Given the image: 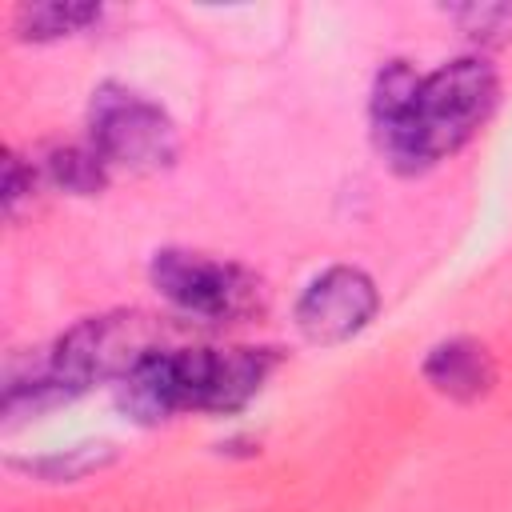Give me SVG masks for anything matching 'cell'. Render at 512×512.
Returning a JSON list of instances; mask_svg holds the SVG:
<instances>
[{
	"label": "cell",
	"instance_id": "10",
	"mask_svg": "<svg viewBox=\"0 0 512 512\" xmlns=\"http://www.w3.org/2000/svg\"><path fill=\"white\" fill-rule=\"evenodd\" d=\"M92 20H100L96 4H24L16 12V32L24 40H56L80 32Z\"/></svg>",
	"mask_w": 512,
	"mask_h": 512
},
{
	"label": "cell",
	"instance_id": "11",
	"mask_svg": "<svg viewBox=\"0 0 512 512\" xmlns=\"http://www.w3.org/2000/svg\"><path fill=\"white\" fill-rule=\"evenodd\" d=\"M468 40L480 44H504L512 40V4H464L448 12Z\"/></svg>",
	"mask_w": 512,
	"mask_h": 512
},
{
	"label": "cell",
	"instance_id": "2",
	"mask_svg": "<svg viewBox=\"0 0 512 512\" xmlns=\"http://www.w3.org/2000/svg\"><path fill=\"white\" fill-rule=\"evenodd\" d=\"M272 348H164L120 380V404L144 424L176 412H236L268 380Z\"/></svg>",
	"mask_w": 512,
	"mask_h": 512
},
{
	"label": "cell",
	"instance_id": "3",
	"mask_svg": "<svg viewBox=\"0 0 512 512\" xmlns=\"http://www.w3.org/2000/svg\"><path fill=\"white\" fill-rule=\"evenodd\" d=\"M164 324L148 312H104V316H88L80 324H72L52 348H48V364L56 372V380L80 396L84 388H92L96 380H124L132 376L148 356L164 352Z\"/></svg>",
	"mask_w": 512,
	"mask_h": 512
},
{
	"label": "cell",
	"instance_id": "1",
	"mask_svg": "<svg viewBox=\"0 0 512 512\" xmlns=\"http://www.w3.org/2000/svg\"><path fill=\"white\" fill-rule=\"evenodd\" d=\"M500 100L488 60L460 56L428 76L392 60L372 88V136L396 172H424L464 148Z\"/></svg>",
	"mask_w": 512,
	"mask_h": 512
},
{
	"label": "cell",
	"instance_id": "6",
	"mask_svg": "<svg viewBox=\"0 0 512 512\" xmlns=\"http://www.w3.org/2000/svg\"><path fill=\"white\" fill-rule=\"evenodd\" d=\"M380 312L376 280L364 268L332 264L296 300V328L308 344H344L360 336Z\"/></svg>",
	"mask_w": 512,
	"mask_h": 512
},
{
	"label": "cell",
	"instance_id": "4",
	"mask_svg": "<svg viewBox=\"0 0 512 512\" xmlns=\"http://www.w3.org/2000/svg\"><path fill=\"white\" fill-rule=\"evenodd\" d=\"M88 144L108 168L160 172L176 160V128L160 104L124 88L100 84L88 104Z\"/></svg>",
	"mask_w": 512,
	"mask_h": 512
},
{
	"label": "cell",
	"instance_id": "12",
	"mask_svg": "<svg viewBox=\"0 0 512 512\" xmlns=\"http://www.w3.org/2000/svg\"><path fill=\"white\" fill-rule=\"evenodd\" d=\"M24 192H32V168H24V160L12 148H4V208L16 212Z\"/></svg>",
	"mask_w": 512,
	"mask_h": 512
},
{
	"label": "cell",
	"instance_id": "9",
	"mask_svg": "<svg viewBox=\"0 0 512 512\" xmlns=\"http://www.w3.org/2000/svg\"><path fill=\"white\" fill-rule=\"evenodd\" d=\"M112 460H116V448L108 440H84V444H72V448L36 456V460H12V468H24L28 476H40L52 484H68V480H80L88 472L108 468Z\"/></svg>",
	"mask_w": 512,
	"mask_h": 512
},
{
	"label": "cell",
	"instance_id": "5",
	"mask_svg": "<svg viewBox=\"0 0 512 512\" xmlns=\"http://www.w3.org/2000/svg\"><path fill=\"white\" fill-rule=\"evenodd\" d=\"M152 284L176 312L200 316V320L244 316L256 308V296H260V280L252 272L228 260H212L204 252H188V248L156 252Z\"/></svg>",
	"mask_w": 512,
	"mask_h": 512
},
{
	"label": "cell",
	"instance_id": "7",
	"mask_svg": "<svg viewBox=\"0 0 512 512\" xmlns=\"http://www.w3.org/2000/svg\"><path fill=\"white\" fill-rule=\"evenodd\" d=\"M424 380L448 396V400H460V404H472L480 396H488L496 388V360L492 352L472 340V336H452V340H440L428 356H424Z\"/></svg>",
	"mask_w": 512,
	"mask_h": 512
},
{
	"label": "cell",
	"instance_id": "8",
	"mask_svg": "<svg viewBox=\"0 0 512 512\" xmlns=\"http://www.w3.org/2000/svg\"><path fill=\"white\" fill-rule=\"evenodd\" d=\"M44 172L56 188L76 196H96L108 184V164L92 144H56L44 152Z\"/></svg>",
	"mask_w": 512,
	"mask_h": 512
}]
</instances>
